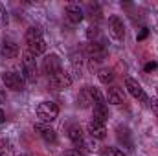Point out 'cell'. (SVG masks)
Segmentation results:
<instances>
[{
    "mask_svg": "<svg viewBox=\"0 0 158 156\" xmlns=\"http://www.w3.org/2000/svg\"><path fill=\"white\" fill-rule=\"evenodd\" d=\"M64 15H66V18L72 22V24H79L81 20H83V9L79 7V4L76 2H70V4H66V7H64Z\"/></svg>",
    "mask_w": 158,
    "mask_h": 156,
    "instance_id": "cell-12",
    "label": "cell"
},
{
    "mask_svg": "<svg viewBox=\"0 0 158 156\" xmlns=\"http://www.w3.org/2000/svg\"><path fill=\"white\" fill-rule=\"evenodd\" d=\"M42 66H44V72H46L50 77L63 70V63H61V57H59L57 53H50V55H46Z\"/></svg>",
    "mask_w": 158,
    "mask_h": 156,
    "instance_id": "cell-6",
    "label": "cell"
},
{
    "mask_svg": "<svg viewBox=\"0 0 158 156\" xmlns=\"http://www.w3.org/2000/svg\"><path fill=\"white\" fill-rule=\"evenodd\" d=\"M0 53H2V57H6V59H15V57H19L20 48H19V44H17L15 40L4 39L2 44H0Z\"/></svg>",
    "mask_w": 158,
    "mask_h": 156,
    "instance_id": "cell-9",
    "label": "cell"
},
{
    "mask_svg": "<svg viewBox=\"0 0 158 156\" xmlns=\"http://www.w3.org/2000/svg\"><path fill=\"white\" fill-rule=\"evenodd\" d=\"M22 70H24V76L33 81L35 79V74H37V61H35V55L31 51H24L22 53Z\"/></svg>",
    "mask_w": 158,
    "mask_h": 156,
    "instance_id": "cell-4",
    "label": "cell"
},
{
    "mask_svg": "<svg viewBox=\"0 0 158 156\" xmlns=\"http://www.w3.org/2000/svg\"><path fill=\"white\" fill-rule=\"evenodd\" d=\"M39 37H42V31H40L39 28L31 26V28H28V31H26V35H24V40H26V42H30V40L39 39Z\"/></svg>",
    "mask_w": 158,
    "mask_h": 156,
    "instance_id": "cell-20",
    "label": "cell"
},
{
    "mask_svg": "<svg viewBox=\"0 0 158 156\" xmlns=\"http://www.w3.org/2000/svg\"><path fill=\"white\" fill-rule=\"evenodd\" d=\"M61 156H81V153H79V149L77 151H64Z\"/></svg>",
    "mask_w": 158,
    "mask_h": 156,
    "instance_id": "cell-27",
    "label": "cell"
},
{
    "mask_svg": "<svg viewBox=\"0 0 158 156\" xmlns=\"http://www.w3.org/2000/svg\"><path fill=\"white\" fill-rule=\"evenodd\" d=\"M98 77H99V81H101L103 84H110V83L114 81V72L109 70V68H101L99 74H98Z\"/></svg>",
    "mask_w": 158,
    "mask_h": 156,
    "instance_id": "cell-18",
    "label": "cell"
},
{
    "mask_svg": "<svg viewBox=\"0 0 158 156\" xmlns=\"http://www.w3.org/2000/svg\"><path fill=\"white\" fill-rule=\"evenodd\" d=\"M86 51H88V55H90V61H103L105 55H107V48H105V44H103L101 40L90 42L88 48H86Z\"/></svg>",
    "mask_w": 158,
    "mask_h": 156,
    "instance_id": "cell-10",
    "label": "cell"
},
{
    "mask_svg": "<svg viewBox=\"0 0 158 156\" xmlns=\"http://www.w3.org/2000/svg\"><path fill=\"white\" fill-rule=\"evenodd\" d=\"M101 156H127V154L118 147H103L101 149Z\"/></svg>",
    "mask_w": 158,
    "mask_h": 156,
    "instance_id": "cell-22",
    "label": "cell"
},
{
    "mask_svg": "<svg viewBox=\"0 0 158 156\" xmlns=\"http://www.w3.org/2000/svg\"><path fill=\"white\" fill-rule=\"evenodd\" d=\"M94 101H92V94H90V86H85L77 96V107L79 109H88L92 107Z\"/></svg>",
    "mask_w": 158,
    "mask_h": 156,
    "instance_id": "cell-16",
    "label": "cell"
},
{
    "mask_svg": "<svg viewBox=\"0 0 158 156\" xmlns=\"http://www.w3.org/2000/svg\"><path fill=\"white\" fill-rule=\"evenodd\" d=\"M155 68H156V63H149V64L145 66V70H147V72H151V70H155Z\"/></svg>",
    "mask_w": 158,
    "mask_h": 156,
    "instance_id": "cell-28",
    "label": "cell"
},
{
    "mask_svg": "<svg viewBox=\"0 0 158 156\" xmlns=\"http://www.w3.org/2000/svg\"><path fill=\"white\" fill-rule=\"evenodd\" d=\"M68 138H70V142H72L77 149L83 145V142H85V132H83L81 125H70V127H68Z\"/></svg>",
    "mask_w": 158,
    "mask_h": 156,
    "instance_id": "cell-13",
    "label": "cell"
},
{
    "mask_svg": "<svg viewBox=\"0 0 158 156\" xmlns=\"http://www.w3.org/2000/svg\"><path fill=\"white\" fill-rule=\"evenodd\" d=\"M0 156H15V149H13L11 142L0 140Z\"/></svg>",
    "mask_w": 158,
    "mask_h": 156,
    "instance_id": "cell-19",
    "label": "cell"
},
{
    "mask_svg": "<svg viewBox=\"0 0 158 156\" xmlns=\"http://www.w3.org/2000/svg\"><path fill=\"white\" fill-rule=\"evenodd\" d=\"M88 13H90V17L94 18H99L101 17V9H99V6L98 4H88Z\"/></svg>",
    "mask_w": 158,
    "mask_h": 156,
    "instance_id": "cell-24",
    "label": "cell"
},
{
    "mask_svg": "<svg viewBox=\"0 0 158 156\" xmlns=\"http://www.w3.org/2000/svg\"><path fill=\"white\" fill-rule=\"evenodd\" d=\"M92 119L101 121V123H105V121L109 119V109H107V103H96V105H92Z\"/></svg>",
    "mask_w": 158,
    "mask_h": 156,
    "instance_id": "cell-14",
    "label": "cell"
},
{
    "mask_svg": "<svg viewBox=\"0 0 158 156\" xmlns=\"http://www.w3.org/2000/svg\"><path fill=\"white\" fill-rule=\"evenodd\" d=\"M33 129H35V132L39 134L46 143H55V142H57L55 129H53V127H50V123H42V121H39V123H35V125H33Z\"/></svg>",
    "mask_w": 158,
    "mask_h": 156,
    "instance_id": "cell-5",
    "label": "cell"
},
{
    "mask_svg": "<svg viewBox=\"0 0 158 156\" xmlns=\"http://www.w3.org/2000/svg\"><path fill=\"white\" fill-rule=\"evenodd\" d=\"M50 83H52V86L57 88V90H66V88L72 86V76H70L68 72L61 70V72H57L55 76L50 77Z\"/></svg>",
    "mask_w": 158,
    "mask_h": 156,
    "instance_id": "cell-7",
    "label": "cell"
},
{
    "mask_svg": "<svg viewBox=\"0 0 158 156\" xmlns=\"http://www.w3.org/2000/svg\"><path fill=\"white\" fill-rule=\"evenodd\" d=\"M125 88L129 90V94H131L134 99H138V101H142V103H147V101H149V97H147L145 90L142 88V84H140L136 79L127 77V79H125Z\"/></svg>",
    "mask_w": 158,
    "mask_h": 156,
    "instance_id": "cell-3",
    "label": "cell"
},
{
    "mask_svg": "<svg viewBox=\"0 0 158 156\" xmlns=\"http://www.w3.org/2000/svg\"><path fill=\"white\" fill-rule=\"evenodd\" d=\"M145 37H147V30H145V28H143V30H142V33H140V35H138V40L145 39Z\"/></svg>",
    "mask_w": 158,
    "mask_h": 156,
    "instance_id": "cell-29",
    "label": "cell"
},
{
    "mask_svg": "<svg viewBox=\"0 0 158 156\" xmlns=\"http://www.w3.org/2000/svg\"><path fill=\"white\" fill-rule=\"evenodd\" d=\"M109 30H110V35L116 40L125 39V26H123V20L119 18L118 15H112L109 18Z\"/></svg>",
    "mask_w": 158,
    "mask_h": 156,
    "instance_id": "cell-8",
    "label": "cell"
},
{
    "mask_svg": "<svg viewBox=\"0 0 158 156\" xmlns=\"http://www.w3.org/2000/svg\"><path fill=\"white\" fill-rule=\"evenodd\" d=\"M26 44H28V51H31L33 55H42V53L46 51V40L42 39V37L30 40V42H26Z\"/></svg>",
    "mask_w": 158,
    "mask_h": 156,
    "instance_id": "cell-17",
    "label": "cell"
},
{
    "mask_svg": "<svg viewBox=\"0 0 158 156\" xmlns=\"http://www.w3.org/2000/svg\"><path fill=\"white\" fill-rule=\"evenodd\" d=\"M90 94H92V101H94V105H96V103H107V99H105V96L101 94L99 88L90 86Z\"/></svg>",
    "mask_w": 158,
    "mask_h": 156,
    "instance_id": "cell-21",
    "label": "cell"
},
{
    "mask_svg": "<svg viewBox=\"0 0 158 156\" xmlns=\"http://www.w3.org/2000/svg\"><path fill=\"white\" fill-rule=\"evenodd\" d=\"M7 24V11H6V7L0 4V26H6Z\"/></svg>",
    "mask_w": 158,
    "mask_h": 156,
    "instance_id": "cell-25",
    "label": "cell"
},
{
    "mask_svg": "<svg viewBox=\"0 0 158 156\" xmlns=\"http://www.w3.org/2000/svg\"><path fill=\"white\" fill-rule=\"evenodd\" d=\"M37 116L42 123H50V121H53L55 117L59 116V107H57V103H53V101H42L39 103V107H37Z\"/></svg>",
    "mask_w": 158,
    "mask_h": 156,
    "instance_id": "cell-1",
    "label": "cell"
},
{
    "mask_svg": "<svg viewBox=\"0 0 158 156\" xmlns=\"http://www.w3.org/2000/svg\"><path fill=\"white\" fill-rule=\"evenodd\" d=\"M116 130H118V140H119V142H125L127 145H131V136H129V130H127L125 127H118Z\"/></svg>",
    "mask_w": 158,
    "mask_h": 156,
    "instance_id": "cell-23",
    "label": "cell"
},
{
    "mask_svg": "<svg viewBox=\"0 0 158 156\" xmlns=\"http://www.w3.org/2000/svg\"><path fill=\"white\" fill-rule=\"evenodd\" d=\"M156 92H158V84H156Z\"/></svg>",
    "mask_w": 158,
    "mask_h": 156,
    "instance_id": "cell-31",
    "label": "cell"
},
{
    "mask_svg": "<svg viewBox=\"0 0 158 156\" xmlns=\"http://www.w3.org/2000/svg\"><path fill=\"white\" fill-rule=\"evenodd\" d=\"M2 83H4L6 88H9V90H13V92H20V90H24V86H26L24 77H22L20 74H17V72H11V70L2 72Z\"/></svg>",
    "mask_w": 158,
    "mask_h": 156,
    "instance_id": "cell-2",
    "label": "cell"
},
{
    "mask_svg": "<svg viewBox=\"0 0 158 156\" xmlns=\"http://www.w3.org/2000/svg\"><path fill=\"white\" fill-rule=\"evenodd\" d=\"M72 64H74V68H76V70H81V64H83L81 55H77V53H74V55H72Z\"/></svg>",
    "mask_w": 158,
    "mask_h": 156,
    "instance_id": "cell-26",
    "label": "cell"
},
{
    "mask_svg": "<svg viewBox=\"0 0 158 156\" xmlns=\"http://www.w3.org/2000/svg\"><path fill=\"white\" fill-rule=\"evenodd\" d=\"M107 101L110 105H121L125 103V96H123V90L119 86H110L109 92H107Z\"/></svg>",
    "mask_w": 158,
    "mask_h": 156,
    "instance_id": "cell-15",
    "label": "cell"
},
{
    "mask_svg": "<svg viewBox=\"0 0 158 156\" xmlns=\"http://www.w3.org/2000/svg\"><path fill=\"white\" fill-rule=\"evenodd\" d=\"M2 121H6V114H4V110L0 109V123H2Z\"/></svg>",
    "mask_w": 158,
    "mask_h": 156,
    "instance_id": "cell-30",
    "label": "cell"
},
{
    "mask_svg": "<svg viewBox=\"0 0 158 156\" xmlns=\"http://www.w3.org/2000/svg\"><path fill=\"white\" fill-rule=\"evenodd\" d=\"M88 134H90L92 140H105L107 138V127H105V123L90 119V123H88Z\"/></svg>",
    "mask_w": 158,
    "mask_h": 156,
    "instance_id": "cell-11",
    "label": "cell"
}]
</instances>
